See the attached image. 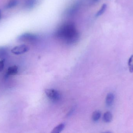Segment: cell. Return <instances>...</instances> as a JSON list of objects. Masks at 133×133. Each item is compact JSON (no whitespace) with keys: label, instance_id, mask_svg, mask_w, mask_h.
<instances>
[{"label":"cell","instance_id":"8","mask_svg":"<svg viewBox=\"0 0 133 133\" xmlns=\"http://www.w3.org/2000/svg\"><path fill=\"white\" fill-rule=\"evenodd\" d=\"M65 123H60L59 125L54 128L52 130L51 133H60L64 129L65 126Z\"/></svg>","mask_w":133,"mask_h":133},{"label":"cell","instance_id":"7","mask_svg":"<svg viewBox=\"0 0 133 133\" xmlns=\"http://www.w3.org/2000/svg\"><path fill=\"white\" fill-rule=\"evenodd\" d=\"M18 72V66L16 65L12 66L9 67L7 70V75H16Z\"/></svg>","mask_w":133,"mask_h":133},{"label":"cell","instance_id":"18","mask_svg":"<svg viewBox=\"0 0 133 133\" xmlns=\"http://www.w3.org/2000/svg\"><path fill=\"white\" fill-rule=\"evenodd\" d=\"M0 18H1V10H0Z\"/></svg>","mask_w":133,"mask_h":133},{"label":"cell","instance_id":"2","mask_svg":"<svg viewBox=\"0 0 133 133\" xmlns=\"http://www.w3.org/2000/svg\"><path fill=\"white\" fill-rule=\"evenodd\" d=\"M38 36L36 34L30 33H25L19 36L18 37V40L22 42H36L38 40Z\"/></svg>","mask_w":133,"mask_h":133},{"label":"cell","instance_id":"3","mask_svg":"<svg viewBox=\"0 0 133 133\" xmlns=\"http://www.w3.org/2000/svg\"><path fill=\"white\" fill-rule=\"evenodd\" d=\"M45 93L48 98L54 101H58L61 99L60 93L55 89H47L45 90Z\"/></svg>","mask_w":133,"mask_h":133},{"label":"cell","instance_id":"17","mask_svg":"<svg viewBox=\"0 0 133 133\" xmlns=\"http://www.w3.org/2000/svg\"><path fill=\"white\" fill-rule=\"evenodd\" d=\"M101 0H91V2L93 3H96L97 2H98L100 1Z\"/></svg>","mask_w":133,"mask_h":133},{"label":"cell","instance_id":"16","mask_svg":"<svg viewBox=\"0 0 133 133\" xmlns=\"http://www.w3.org/2000/svg\"><path fill=\"white\" fill-rule=\"evenodd\" d=\"M4 60H1L0 61V72H1L4 69Z\"/></svg>","mask_w":133,"mask_h":133},{"label":"cell","instance_id":"15","mask_svg":"<svg viewBox=\"0 0 133 133\" xmlns=\"http://www.w3.org/2000/svg\"><path fill=\"white\" fill-rule=\"evenodd\" d=\"M34 0H28L26 3V6L27 8H30L34 4Z\"/></svg>","mask_w":133,"mask_h":133},{"label":"cell","instance_id":"4","mask_svg":"<svg viewBox=\"0 0 133 133\" xmlns=\"http://www.w3.org/2000/svg\"><path fill=\"white\" fill-rule=\"evenodd\" d=\"M29 50V47L27 45L23 44L16 46L12 49L11 51L14 54L20 55L26 53Z\"/></svg>","mask_w":133,"mask_h":133},{"label":"cell","instance_id":"6","mask_svg":"<svg viewBox=\"0 0 133 133\" xmlns=\"http://www.w3.org/2000/svg\"><path fill=\"white\" fill-rule=\"evenodd\" d=\"M115 98L114 94L112 93L108 94L105 99V103L108 107H110L113 104Z\"/></svg>","mask_w":133,"mask_h":133},{"label":"cell","instance_id":"10","mask_svg":"<svg viewBox=\"0 0 133 133\" xmlns=\"http://www.w3.org/2000/svg\"><path fill=\"white\" fill-rule=\"evenodd\" d=\"M101 116V113L99 111H96L94 112L92 115V120L94 122H98L100 119Z\"/></svg>","mask_w":133,"mask_h":133},{"label":"cell","instance_id":"11","mask_svg":"<svg viewBox=\"0 0 133 133\" xmlns=\"http://www.w3.org/2000/svg\"><path fill=\"white\" fill-rule=\"evenodd\" d=\"M106 8H107V5L105 4H103L99 11L97 12L96 15V17H98L104 14L106 10Z\"/></svg>","mask_w":133,"mask_h":133},{"label":"cell","instance_id":"9","mask_svg":"<svg viewBox=\"0 0 133 133\" xmlns=\"http://www.w3.org/2000/svg\"><path fill=\"white\" fill-rule=\"evenodd\" d=\"M103 119L105 122L107 123L111 122L112 119V114L110 112H105L103 116Z\"/></svg>","mask_w":133,"mask_h":133},{"label":"cell","instance_id":"1","mask_svg":"<svg viewBox=\"0 0 133 133\" xmlns=\"http://www.w3.org/2000/svg\"><path fill=\"white\" fill-rule=\"evenodd\" d=\"M55 36L69 44L77 42L79 40V35L74 23L67 22L62 25L56 30Z\"/></svg>","mask_w":133,"mask_h":133},{"label":"cell","instance_id":"14","mask_svg":"<svg viewBox=\"0 0 133 133\" xmlns=\"http://www.w3.org/2000/svg\"><path fill=\"white\" fill-rule=\"evenodd\" d=\"M129 69L130 72H133V55L130 57L128 62Z\"/></svg>","mask_w":133,"mask_h":133},{"label":"cell","instance_id":"12","mask_svg":"<svg viewBox=\"0 0 133 133\" xmlns=\"http://www.w3.org/2000/svg\"><path fill=\"white\" fill-rule=\"evenodd\" d=\"M18 2L17 0H11L6 6L7 8H11L17 5Z\"/></svg>","mask_w":133,"mask_h":133},{"label":"cell","instance_id":"5","mask_svg":"<svg viewBox=\"0 0 133 133\" xmlns=\"http://www.w3.org/2000/svg\"><path fill=\"white\" fill-rule=\"evenodd\" d=\"M9 55V51L6 47H0V59L4 60L8 58Z\"/></svg>","mask_w":133,"mask_h":133},{"label":"cell","instance_id":"13","mask_svg":"<svg viewBox=\"0 0 133 133\" xmlns=\"http://www.w3.org/2000/svg\"><path fill=\"white\" fill-rule=\"evenodd\" d=\"M78 5L77 4L74 5L73 6L70 8L69 10L67 11V14L68 15H71L74 13L76 11L78 8Z\"/></svg>","mask_w":133,"mask_h":133}]
</instances>
